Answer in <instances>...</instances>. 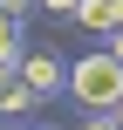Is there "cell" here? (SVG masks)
I'll return each mask as SVG.
<instances>
[{
  "instance_id": "52a82bcc",
  "label": "cell",
  "mask_w": 123,
  "mask_h": 130,
  "mask_svg": "<svg viewBox=\"0 0 123 130\" xmlns=\"http://www.w3.org/2000/svg\"><path fill=\"white\" fill-rule=\"evenodd\" d=\"M103 48L116 55V69H123V27H116V34H103Z\"/></svg>"
},
{
  "instance_id": "6da1fadb",
  "label": "cell",
  "mask_w": 123,
  "mask_h": 130,
  "mask_svg": "<svg viewBox=\"0 0 123 130\" xmlns=\"http://www.w3.org/2000/svg\"><path fill=\"white\" fill-rule=\"evenodd\" d=\"M68 96H75L89 117H110V110H116V96H123V69H116V55H110V48L75 55V62H68Z\"/></svg>"
},
{
  "instance_id": "7a4b0ae2",
  "label": "cell",
  "mask_w": 123,
  "mask_h": 130,
  "mask_svg": "<svg viewBox=\"0 0 123 130\" xmlns=\"http://www.w3.org/2000/svg\"><path fill=\"white\" fill-rule=\"evenodd\" d=\"M14 82H21V89H34V103H55V96H68V62H62L55 48H21Z\"/></svg>"
},
{
  "instance_id": "8992f818",
  "label": "cell",
  "mask_w": 123,
  "mask_h": 130,
  "mask_svg": "<svg viewBox=\"0 0 123 130\" xmlns=\"http://www.w3.org/2000/svg\"><path fill=\"white\" fill-rule=\"evenodd\" d=\"M75 130H123V123H116V117H82Z\"/></svg>"
},
{
  "instance_id": "277c9868",
  "label": "cell",
  "mask_w": 123,
  "mask_h": 130,
  "mask_svg": "<svg viewBox=\"0 0 123 130\" xmlns=\"http://www.w3.org/2000/svg\"><path fill=\"white\" fill-rule=\"evenodd\" d=\"M34 7H41V14H55V21H68V14H75V0H34Z\"/></svg>"
},
{
  "instance_id": "9c48e42d",
  "label": "cell",
  "mask_w": 123,
  "mask_h": 130,
  "mask_svg": "<svg viewBox=\"0 0 123 130\" xmlns=\"http://www.w3.org/2000/svg\"><path fill=\"white\" fill-rule=\"evenodd\" d=\"M110 117H116V123H123V96H116V110H110Z\"/></svg>"
},
{
  "instance_id": "5b68a950",
  "label": "cell",
  "mask_w": 123,
  "mask_h": 130,
  "mask_svg": "<svg viewBox=\"0 0 123 130\" xmlns=\"http://www.w3.org/2000/svg\"><path fill=\"white\" fill-rule=\"evenodd\" d=\"M0 14H14V21H27V14H34V0H0Z\"/></svg>"
},
{
  "instance_id": "ba28073f",
  "label": "cell",
  "mask_w": 123,
  "mask_h": 130,
  "mask_svg": "<svg viewBox=\"0 0 123 130\" xmlns=\"http://www.w3.org/2000/svg\"><path fill=\"white\" fill-rule=\"evenodd\" d=\"M7 82H14V62H0V89H7Z\"/></svg>"
},
{
  "instance_id": "3957f363",
  "label": "cell",
  "mask_w": 123,
  "mask_h": 130,
  "mask_svg": "<svg viewBox=\"0 0 123 130\" xmlns=\"http://www.w3.org/2000/svg\"><path fill=\"white\" fill-rule=\"evenodd\" d=\"M27 110H41V103H34V89L7 82V89H0V117H27Z\"/></svg>"
}]
</instances>
